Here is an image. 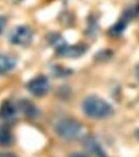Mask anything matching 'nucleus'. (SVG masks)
I'll use <instances>...</instances> for the list:
<instances>
[{"label": "nucleus", "instance_id": "nucleus-14", "mask_svg": "<svg viewBox=\"0 0 139 157\" xmlns=\"http://www.w3.org/2000/svg\"><path fill=\"white\" fill-rule=\"evenodd\" d=\"M136 74H137V78L139 79V64L137 66V68H136Z\"/></svg>", "mask_w": 139, "mask_h": 157}, {"label": "nucleus", "instance_id": "nucleus-4", "mask_svg": "<svg viewBox=\"0 0 139 157\" xmlns=\"http://www.w3.org/2000/svg\"><path fill=\"white\" fill-rule=\"evenodd\" d=\"M33 31L27 25H18L12 29L9 35V40L17 46H27L33 39Z\"/></svg>", "mask_w": 139, "mask_h": 157}, {"label": "nucleus", "instance_id": "nucleus-7", "mask_svg": "<svg viewBox=\"0 0 139 157\" xmlns=\"http://www.w3.org/2000/svg\"><path fill=\"white\" fill-rule=\"evenodd\" d=\"M17 114V108L12 101H4L0 106V117L3 120H12Z\"/></svg>", "mask_w": 139, "mask_h": 157}, {"label": "nucleus", "instance_id": "nucleus-15", "mask_svg": "<svg viewBox=\"0 0 139 157\" xmlns=\"http://www.w3.org/2000/svg\"><path fill=\"white\" fill-rule=\"evenodd\" d=\"M136 137H137V139L139 140V128L137 130V132H136Z\"/></svg>", "mask_w": 139, "mask_h": 157}, {"label": "nucleus", "instance_id": "nucleus-2", "mask_svg": "<svg viewBox=\"0 0 139 157\" xmlns=\"http://www.w3.org/2000/svg\"><path fill=\"white\" fill-rule=\"evenodd\" d=\"M48 40L55 48L56 52L65 57L75 58L82 56L86 52V48L82 44L70 45L58 34L52 33L48 36Z\"/></svg>", "mask_w": 139, "mask_h": 157}, {"label": "nucleus", "instance_id": "nucleus-12", "mask_svg": "<svg viewBox=\"0 0 139 157\" xmlns=\"http://www.w3.org/2000/svg\"><path fill=\"white\" fill-rule=\"evenodd\" d=\"M70 157H88V156L84 154H82V153H74V154L71 155Z\"/></svg>", "mask_w": 139, "mask_h": 157}, {"label": "nucleus", "instance_id": "nucleus-8", "mask_svg": "<svg viewBox=\"0 0 139 157\" xmlns=\"http://www.w3.org/2000/svg\"><path fill=\"white\" fill-rule=\"evenodd\" d=\"M19 107L22 112L29 118H34L39 115L38 108L34 105V104L28 100L20 101Z\"/></svg>", "mask_w": 139, "mask_h": 157}, {"label": "nucleus", "instance_id": "nucleus-6", "mask_svg": "<svg viewBox=\"0 0 139 157\" xmlns=\"http://www.w3.org/2000/svg\"><path fill=\"white\" fill-rule=\"evenodd\" d=\"M17 60L9 54H0V75L12 71L16 67Z\"/></svg>", "mask_w": 139, "mask_h": 157}, {"label": "nucleus", "instance_id": "nucleus-10", "mask_svg": "<svg viewBox=\"0 0 139 157\" xmlns=\"http://www.w3.org/2000/svg\"><path fill=\"white\" fill-rule=\"evenodd\" d=\"M84 145L92 153H94L99 157H105V155L103 153L102 150L101 149L98 143L93 138H85Z\"/></svg>", "mask_w": 139, "mask_h": 157}, {"label": "nucleus", "instance_id": "nucleus-13", "mask_svg": "<svg viewBox=\"0 0 139 157\" xmlns=\"http://www.w3.org/2000/svg\"><path fill=\"white\" fill-rule=\"evenodd\" d=\"M0 157H17L14 155L9 154V153H0Z\"/></svg>", "mask_w": 139, "mask_h": 157}, {"label": "nucleus", "instance_id": "nucleus-5", "mask_svg": "<svg viewBox=\"0 0 139 157\" xmlns=\"http://www.w3.org/2000/svg\"><path fill=\"white\" fill-rule=\"evenodd\" d=\"M27 88L32 95L35 97H43L48 93L50 89V83L47 77L39 75L32 78L27 83Z\"/></svg>", "mask_w": 139, "mask_h": 157}, {"label": "nucleus", "instance_id": "nucleus-1", "mask_svg": "<svg viewBox=\"0 0 139 157\" xmlns=\"http://www.w3.org/2000/svg\"><path fill=\"white\" fill-rule=\"evenodd\" d=\"M83 110L87 116L93 119H105L114 112L110 103L98 96L86 98L83 102Z\"/></svg>", "mask_w": 139, "mask_h": 157}, {"label": "nucleus", "instance_id": "nucleus-3", "mask_svg": "<svg viewBox=\"0 0 139 157\" xmlns=\"http://www.w3.org/2000/svg\"><path fill=\"white\" fill-rule=\"evenodd\" d=\"M56 133L66 140H74L79 136L82 131V125L79 121L72 118H64L55 125Z\"/></svg>", "mask_w": 139, "mask_h": 157}, {"label": "nucleus", "instance_id": "nucleus-9", "mask_svg": "<svg viewBox=\"0 0 139 157\" xmlns=\"http://www.w3.org/2000/svg\"><path fill=\"white\" fill-rule=\"evenodd\" d=\"M14 137L9 127L5 125H0V146L8 147L13 142Z\"/></svg>", "mask_w": 139, "mask_h": 157}, {"label": "nucleus", "instance_id": "nucleus-11", "mask_svg": "<svg viewBox=\"0 0 139 157\" xmlns=\"http://www.w3.org/2000/svg\"><path fill=\"white\" fill-rule=\"evenodd\" d=\"M7 25V19L3 16H0V34H2L4 30L5 27Z\"/></svg>", "mask_w": 139, "mask_h": 157}]
</instances>
